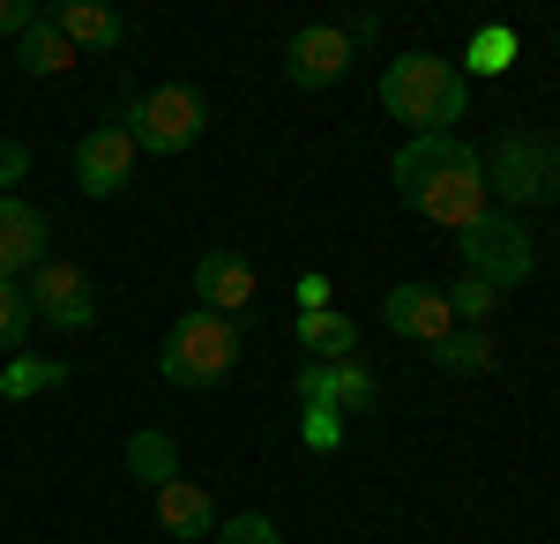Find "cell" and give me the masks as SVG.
<instances>
[{
	"instance_id": "obj_27",
	"label": "cell",
	"mask_w": 560,
	"mask_h": 544,
	"mask_svg": "<svg viewBox=\"0 0 560 544\" xmlns=\"http://www.w3.org/2000/svg\"><path fill=\"white\" fill-rule=\"evenodd\" d=\"M23 179H31V150H23V142H0V194L23 187Z\"/></svg>"
},
{
	"instance_id": "obj_24",
	"label": "cell",
	"mask_w": 560,
	"mask_h": 544,
	"mask_svg": "<svg viewBox=\"0 0 560 544\" xmlns=\"http://www.w3.org/2000/svg\"><path fill=\"white\" fill-rule=\"evenodd\" d=\"M23 343H31V298L15 284H0V358H15Z\"/></svg>"
},
{
	"instance_id": "obj_7",
	"label": "cell",
	"mask_w": 560,
	"mask_h": 544,
	"mask_svg": "<svg viewBox=\"0 0 560 544\" xmlns=\"http://www.w3.org/2000/svg\"><path fill=\"white\" fill-rule=\"evenodd\" d=\"M478 150L471 142H456V134H411L396 157H388V179H396V194L404 202H419L433 179H448V172H471Z\"/></svg>"
},
{
	"instance_id": "obj_13",
	"label": "cell",
	"mask_w": 560,
	"mask_h": 544,
	"mask_svg": "<svg viewBox=\"0 0 560 544\" xmlns=\"http://www.w3.org/2000/svg\"><path fill=\"white\" fill-rule=\"evenodd\" d=\"M195 298H202V314L240 321L247 298H255V269H247L240 253H202V261H195Z\"/></svg>"
},
{
	"instance_id": "obj_1",
	"label": "cell",
	"mask_w": 560,
	"mask_h": 544,
	"mask_svg": "<svg viewBox=\"0 0 560 544\" xmlns=\"http://www.w3.org/2000/svg\"><path fill=\"white\" fill-rule=\"evenodd\" d=\"M382 105L388 120H404L411 134H448L471 113V75L456 60H433V52H396L382 75Z\"/></svg>"
},
{
	"instance_id": "obj_5",
	"label": "cell",
	"mask_w": 560,
	"mask_h": 544,
	"mask_svg": "<svg viewBox=\"0 0 560 544\" xmlns=\"http://www.w3.org/2000/svg\"><path fill=\"white\" fill-rule=\"evenodd\" d=\"M456 247H464V276L478 284H493V292H516L538 276V247H530V232H523L516 216H478L471 232H456Z\"/></svg>"
},
{
	"instance_id": "obj_3",
	"label": "cell",
	"mask_w": 560,
	"mask_h": 544,
	"mask_svg": "<svg viewBox=\"0 0 560 544\" xmlns=\"http://www.w3.org/2000/svg\"><path fill=\"white\" fill-rule=\"evenodd\" d=\"M486 194H501L509 210L560 202V134H501L486 157Z\"/></svg>"
},
{
	"instance_id": "obj_9",
	"label": "cell",
	"mask_w": 560,
	"mask_h": 544,
	"mask_svg": "<svg viewBox=\"0 0 560 544\" xmlns=\"http://www.w3.org/2000/svg\"><path fill=\"white\" fill-rule=\"evenodd\" d=\"M351 52H359V45H351L337 23H306L300 38L284 45V75L300 90H337L351 75Z\"/></svg>"
},
{
	"instance_id": "obj_14",
	"label": "cell",
	"mask_w": 560,
	"mask_h": 544,
	"mask_svg": "<svg viewBox=\"0 0 560 544\" xmlns=\"http://www.w3.org/2000/svg\"><path fill=\"white\" fill-rule=\"evenodd\" d=\"M38 261H45V216L15 194H0V284H15Z\"/></svg>"
},
{
	"instance_id": "obj_12",
	"label": "cell",
	"mask_w": 560,
	"mask_h": 544,
	"mask_svg": "<svg viewBox=\"0 0 560 544\" xmlns=\"http://www.w3.org/2000/svg\"><path fill=\"white\" fill-rule=\"evenodd\" d=\"M382 321H388V335H411V343H427V351H433L448 329H456L448 298L427 292V284H396V292L382 298Z\"/></svg>"
},
{
	"instance_id": "obj_28",
	"label": "cell",
	"mask_w": 560,
	"mask_h": 544,
	"mask_svg": "<svg viewBox=\"0 0 560 544\" xmlns=\"http://www.w3.org/2000/svg\"><path fill=\"white\" fill-rule=\"evenodd\" d=\"M38 23V8H23V0H0V38H23Z\"/></svg>"
},
{
	"instance_id": "obj_2",
	"label": "cell",
	"mask_w": 560,
	"mask_h": 544,
	"mask_svg": "<svg viewBox=\"0 0 560 544\" xmlns=\"http://www.w3.org/2000/svg\"><path fill=\"white\" fill-rule=\"evenodd\" d=\"M240 343H247V329L224 314H179L158 343V374L173 388H224L240 374Z\"/></svg>"
},
{
	"instance_id": "obj_21",
	"label": "cell",
	"mask_w": 560,
	"mask_h": 544,
	"mask_svg": "<svg viewBox=\"0 0 560 544\" xmlns=\"http://www.w3.org/2000/svg\"><path fill=\"white\" fill-rule=\"evenodd\" d=\"M433 366H441V374H486V366H493V343H486V335L478 329H448L441 335V343H433Z\"/></svg>"
},
{
	"instance_id": "obj_20",
	"label": "cell",
	"mask_w": 560,
	"mask_h": 544,
	"mask_svg": "<svg viewBox=\"0 0 560 544\" xmlns=\"http://www.w3.org/2000/svg\"><path fill=\"white\" fill-rule=\"evenodd\" d=\"M38 388H68V366H60V358H31V351H15V358L0 366V403H23V395H38Z\"/></svg>"
},
{
	"instance_id": "obj_11",
	"label": "cell",
	"mask_w": 560,
	"mask_h": 544,
	"mask_svg": "<svg viewBox=\"0 0 560 544\" xmlns=\"http://www.w3.org/2000/svg\"><path fill=\"white\" fill-rule=\"evenodd\" d=\"M411 210L427 216V224H441V232H471L478 216L493 210V194H486V165L471 172H448V179H433L427 194L411 202Z\"/></svg>"
},
{
	"instance_id": "obj_15",
	"label": "cell",
	"mask_w": 560,
	"mask_h": 544,
	"mask_svg": "<svg viewBox=\"0 0 560 544\" xmlns=\"http://www.w3.org/2000/svg\"><path fill=\"white\" fill-rule=\"evenodd\" d=\"M52 23H60V38L75 45V52H120V38H128V23L105 0H60Z\"/></svg>"
},
{
	"instance_id": "obj_18",
	"label": "cell",
	"mask_w": 560,
	"mask_h": 544,
	"mask_svg": "<svg viewBox=\"0 0 560 544\" xmlns=\"http://www.w3.org/2000/svg\"><path fill=\"white\" fill-rule=\"evenodd\" d=\"M351 343H359V329H351L337 306H322V314H300V351L314 358V366H337V358H351Z\"/></svg>"
},
{
	"instance_id": "obj_23",
	"label": "cell",
	"mask_w": 560,
	"mask_h": 544,
	"mask_svg": "<svg viewBox=\"0 0 560 544\" xmlns=\"http://www.w3.org/2000/svg\"><path fill=\"white\" fill-rule=\"evenodd\" d=\"M441 298H448V314H464L471 329H486V321H493V306H501V292H493V284H478V276H456Z\"/></svg>"
},
{
	"instance_id": "obj_4",
	"label": "cell",
	"mask_w": 560,
	"mask_h": 544,
	"mask_svg": "<svg viewBox=\"0 0 560 544\" xmlns=\"http://www.w3.org/2000/svg\"><path fill=\"white\" fill-rule=\"evenodd\" d=\"M135 134V150H150V157H179V150H195L202 142V127H210V105H202V90L195 83H158L142 90L128 105V120H120Z\"/></svg>"
},
{
	"instance_id": "obj_6",
	"label": "cell",
	"mask_w": 560,
	"mask_h": 544,
	"mask_svg": "<svg viewBox=\"0 0 560 544\" xmlns=\"http://www.w3.org/2000/svg\"><path fill=\"white\" fill-rule=\"evenodd\" d=\"M23 298H31V314L52 321V329H90L97 321V284H90L75 261H38Z\"/></svg>"
},
{
	"instance_id": "obj_22",
	"label": "cell",
	"mask_w": 560,
	"mask_h": 544,
	"mask_svg": "<svg viewBox=\"0 0 560 544\" xmlns=\"http://www.w3.org/2000/svg\"><path fill=\"white\" fill-rule=\"evenodd\" d=\"M501 68H516V31L509 23H486L464 52V75H501Z\"/></svg>"
},
{
	"instance_id": "obj_8",
	"label": "cell",
	"mask_w": 560,
	"mask_h": 544,
	"mask_svg": "<svg viewBox=\"0 0 560 544\" xmlns=\"http://www.w3.org/2000/svg\"><path fill=\"white\" fill-rule=\"evenodd\" d=\"M128 179H135V134L120 120H113V127H90L83 142H75V187H83L90 202H113Z\"/></svg>"
},
{
	"instance_id": "obj_25",
	"label": "cell",
	"mask_w": 560,
	"mask_h": 544,
	"mask_svg": "<svg viewBox=\"0 0 560 544\" xmlns=\"http://www.w3.org/2000/svg\"><path fill=\"white\" fill-rule=\"evenodd\" d=\"M217 544H284V530L269 515H232V522H217Z\"/></svg>"
},
{
	"instance_id": "obj_16",
	"label": "cell",
	"mask_w": 560,
	"mask_h": 544,
	"mask_svg": "<svg viewBox=\"0 0 560 544\" xmlns=\"http://www.w3.org/2000/svg\"><path fill=\"white\" fill-rule=\"evenodd\" d=\"M158 530L165 537H210L217 530V500L202 493V485H187V477H173V485H158Z\"/></svg>"
},
{
	"instance_id": "obj_26",
	"label": "cell",
	"mask_w": 560,
	"mask_h": 544,
	"mask_svg": "<svg viewBox=\"0 0 560 544\" xmlns=\"http://www.w3.org/2000/svg\"><path fill=\"white\" fill-rule=\"evenodd\" d=\"M300 433L314 448H337V440H345V418H337V411H300Z\"/></svg>"
},
{
	"instance_id": "obj_19",
	"label": "cell",
	"mask_w": 560,
	"mask_h": 544,
	"mask_svg": "<svg viewBox=\"0 0 560 544\" xmlns=\"http://www.w3.org/2000/svg\"><path fill=\"white\" fill-rule=\"evenodd\" d=\"M120 456H128V470L142 477V485H173V477H179V440H173V433H158V425L135 433Z\"/></svg>"
},
{
	"instance_id": "obj_17",
	"label": "cell",
	"mask_w": 560,
	"mask_h": 544,
	"mask_svg": "<svg viewBox=\"0 0 560 544\" xmlns=\"http://www.w3.org/2000/svg\"><path fill=\"white\" fill-rule=\"evenodd\" d=\"M15 68H23V75H38V83H52V75H68V68H75V45L60 38V23H52V15H38V23L15 38Z\"/></svg>"
},
{
	"instance_id": "obj_10",
	"label": "cell",
	"mask_w": 560,
	"mask_h": 544,
	"mask_svg": "<svg viewBox=\"0 0 560 544\" xmlns=\"http://www.w3.org/2000/svg\"><path fill=\"white\" fill-rule=\"evenodd\" d=\"M300 411L366 418V411H374V374H366L359 358H337V366H300Z\"/></svg>"
}]
</instances>
